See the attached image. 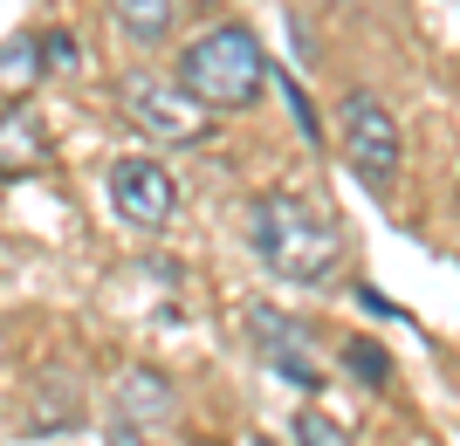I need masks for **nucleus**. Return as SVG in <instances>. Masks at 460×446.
Wrapping results in <instances>:
<instances>
[{
    "label": "nucleus",
    "instance_id": "nucleus-6",
    "mask_svg": "<svg viewBox=\"0 0 460 446\" xmlns=\"http://www.w3.org/2000/svg\"><path fill=\"white\" fill-rule=\"evenodd\" d=\"M248 323H254V344H261L269 371H282L296 391H323V364L309 357V323H296L282 310H254Z\"/></svg>",
    "mask_w": 460,
    "mask_h": 446
},
{
    "label": "nucleus",
    "instance_id": "nucleus-10",
    "mask_svg": "<svg viewBox=\"0 0 460 446\" xmlns=\"http://www.w3.org/2000/svg\"><path fill=\"white\" fill-rule=\"evenodd\" d=\"M49 62H41V41L35 35H14L0 48V90H21V83H35Z\"/></svg>",
    "mask_w": 460,
    "mask_h": 446
},
{
    "label": "nucleus",
    "instance_id": "nucleus-13",
    "mask_svg": "<svg viewBox=\"0 0 460 446\" xmlns=\"http://www.w3.org/2000/svg\"><path fill=\"white\" fill-rule=\"evenodd\" d=\"M41 62H49V69H76V41H69V35H49V41H41Z\"/></svg>",
    "mask_w": 460,
    "mask_h": 446
},
{
    "label": "nucleus",
    "instance_id": "nucleus-14",
    "mask_svg": "<svg viewBox=\"0 0 460 446\" xmlns=\"http://www.w3.org/2000/svg\"><path fill=\"white\" fill-rule=\"evenodd\" d=\"M179 7H213V0H179Z\"/></svg>",
    "mask_w": 460,
    "mask_h": 446
},
{
    "label": "nucleus",
    "instance_id": "nucleus-1",
    "mask_svg": "<svg viewBox=\"0 0 460 446\" xmlns=\"http://www.w3.org/2000/svg\"><path fill=\"white\" fill-rule=\"evenodd\" d=\"M248 248L261 254V268L296 282V289H323L344 268V240L330 227V214H316L296 193H261L248 206Z\"/></svg>",
    "mask_w": 460,
    "mask_h": 446
},
{
    "label": "nucleus",
    "instance_id": "nucleus-15",
    "mask_svg": "<svg viewBox=\"0 0 460 446\" xmlns=\"http://www.w3.org/2000/svg\"><path fill=\"white\" fill-rule=\"evenodd\" d=\"M254 446H269V440H254Z\"/></svg>",
    "mask_w": 460,
    "mask_h": 446
},
{
    "label": "nucleus",
    "instance_id": "nucleus-12",
    "mask_svg": "<svg viewBox=\"0 0 460 446\" xmlns=\"http://www.w3.org/2000/svg\"><path fill=\"white\" fill-rule=\"evenodd\" d=\"M288 440H296V446H350L344 426H337L330 412H316V406H303L296 419H288Z\"/></svg>",
    "mask_w": 460,
    "mask_h": 446
},
{
    "label": "nucleus",
    "instance_id": "nucleus-9",
    "mask_svg": "<svg viewBox=\"0 0 460 446\" xmlns=\"http://www.w3.org/2000/svg\"><path fill=\"white\" fill-rule=\"evenodd\" d=\"M117 412H137L145 426H158V419H172V385H165V378H152V371H137L131 385L117 391Z\"/></svg>",
    "mask_w": 460,
    "mask_h": 446
},
{
    "label": "nucleus",
    "instance_id": "nucleus-11",
    "mask_svg": "<svg viewBox=\"0 0 460 446\" xmlns=\"http://www.w3.org/2000/svg\"><path fill=\"white\" fill-rule=\"evenodd\" d=\"M344 371L358 378V385H371V391L392 385V357H385L371 337H350V344H344Z\"/></svg>",
    "mask_w": 460,
    "mask_h": 446
},
{
    "label": "nucleus",
    "instance_id": "nucleus-4",
    "mask_svg": "<svg viewBox=\"0 0 460 446\" xmlns=\"http://www.w3.org/2000/svg\"><path fill=\"white\" fill-rule=\"evenodd\" d=\"M124 110H131V124L145 137H158V144H207V131H213V110L192 97L186 83L131 76L124 83Z\"/></svg>",
    "mask_w": 460,
    "mask_h": 446
},
{
    "label": "nucleus",
    "instance_id": "nucleus-2",
    "mask_svg": "<svg viewBox=\"0 0 460 446\" xmlns=\"http://www.w3.org/2000/svg\"><path fill=\"white\" fill-rule=\"evenodd\" d=\"M179 83L207 103L213 117L220 110H254L261 90H269V56H261V35L248 21H220L199 41H186L179 56Z\"/></svg>",
    "mask_w": 460,
    "mask_h": 446
},
{
    "label": "nucleus",
    "instance_id": "nucleus-3",
    "mask_svg": "<svg viewBox=\"0 0 460 446\" xmlns=\"http://www.w3.org/2000/svg\"><path fill=\"white\" fill-rule=\"evenodd\" d=\"M337 124H344V165L365 179L371 193H385L405 165V137H399V117L385 110L371 90H350L337 103Z\"/></svg>",
    "mask_w": 460,
    "mask_h": 446
},
{
    "label": "nucleus",
    "instance_id": "nucleus-5",
    "mask_svg": "<svg viewBox=\"0 0 460 446\" xmlns=\"http://www.w3.org/2000/svg\"><path fill=\"white\" fill-rule=\"evenodd\" d=\"M111 206H117V220L137 227V233L172 227V214H179V179H172V165H158V158H145V152L117 158V165H111Z\"/></svg>",
    "mask_w": 460,
    "mask_h": 446
},
{
    "label": "nucleus",
    "instance_id": "nucleus-8",
    "mask_svg": "<svg viewBox=\"0 0 460 446\" xmlns=\"http://www.w3.org/2000/svg\"><path fill=\"white\" fill-rule=\"evenodd\" d=\"M111 14L137 48H158V41L172 35V21H179V0H111Z\"/></svg>",
    "mask_w": 460,
    "mask_h": 446
},
{
    "label": "nucleus",
    "instance_id": "nucleus-7",
    "mask_svg": "<svg viewBox=\"0 0 460 446\" xmlns=\"http://www.w3.org/2000/svg\"><path fill=\"white\" fill-rule=\"evenodd\" d=\"M49 165V131L35 110H0V172H41Z\"/></svg>",
    "mask_w": 460,
    "mask_h": 446
}]
</instances>
